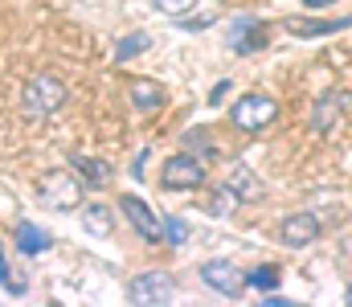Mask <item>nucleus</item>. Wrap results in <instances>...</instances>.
<instances>
[{
    "mask_svg": "<svg viewBox=\"0 0 352 307\" xmlns=\"http://www.w3.org/2000/svg\"><path fill=\"white\" fill-rule=\"evenodd\" d=\"M21 106H25V115H33V119H45V115H58L62 106H66V82L62 78H54V74H33L29 82H25V91H21Z\"/></svg>",
    "mask_w": 352,
    "mask_h": 307,
    "instance_id": "f257e3e1",
    "label": "nucleus"
},
{
    "mask_svg": "<svg viewBox=\"0 0 352 307\" xmlns=\"http://www.w3.org/2000/svg\"><path fill=\"white\" fill-rule=\"evenodd\" d=\"M37 197L45 209H58V213H70L82 205V181L66 168H50L37 177Z\"/></svg>",
    "mask_w": 352,
    "mask_h": 307,
    "instance_id": "f03ea898",
    "label": "nucleus"
},
{
    "mask_svg": "<svg viewBox=\"0 0 352 307\" xmlns=\"http://www.w3.org/2000/svg\"><path fill=\"white\" fill-rule=\"evenodd\" d=\"M176 295H180V287L168 271H144L127 283V299L135 307H168L176 304Z\"/></svg>",
    "mask_w": 352,
    "mask_h": 307,
    "instance_id": "7ed1b4c3",
    "label": "nucleus"
},
{
    "mask_svg": "<svg viewBox=\"0 0 352 307\" xmlns=\"http://www.w3.org/2000/svg\"><path fill=\"white\" fill-rule=\"evenodd\" d=\"M274 119H278V102L270 99V95H246V99L234 102V111H230V123L238 131H250V135L266 131Z\"/></svg>",
    "mask_w": 352,
    "mask_h": 307,
    "instance_id": "20e7f679",
    "label": "nucleus"
},
{
    "mask_svg": "<svg viewBox=\"0 0 352 307\" xmlns=\"http://www.w3.org/2000/svg\"><path fill=\"white\" fill-rule=\"evenodd\" d=\"M205 185V164L188 152H176L173 160H164L160 168V189L168 193H188V189H201Z\"/></svg>",
    "mask_w": 352,
    "mask_h": 307,
    "instance_id": "39448f33",
    "label": "nucleus"
},
{
    "mask_svg": "<svg viewBox=\"0 0 352 307\" xmlns=\"http://www.w3.org/2000/svg\"><path fill=\"white\" fill-rule=\"evenodd\" d=\"M201 283H205L209 291L226 295V299H242V291H246V271L234 266L230 258H213V262H201Z\"/></svg>",
    "mask_w": 352,
    "mask_h": 307,
    "instance_id": "423d86ee",
    "label": "nucleus"
},
{
    "mask_svg": "<svg viewBox=\"0 0 352 307\" xmlns=\"http://www.w3.org/2000/svg\"><path fill=\"white\" fill-rule=\"evenodd\" d=\"M320 234H324V217H320V213H291V217H283L278 229H274V238H278L287 250H303V246H311Z\"/></svg>",
    "mask_w": 352,
    "mask_h": 307,
    "instance_id": "0eeeda50",
    "label": "nucleus"
},
{
    "mask_svg": "<svg viewBox=\"0 0 352 307\" xmlns=\"http://www.w3.org/2000/svg\"><path fill=\"white\" fill-rule=\"evenodd\" d=\"M344 106H349V95H340V91L320 95L316 106H311V131L316 135H332L336 123H340V115H344Z\"/></svg>",
    "mask_w": 352,
    "mask_h": 307,
    "instance_id": "6e6552de",
    "label": "nucleus"
},
{
    "mask_svg": "<svg viewBox=\"0 0 352 307\" xmlns=\"http://www.w3.org/2000/svg\"><path fill=\"white\" fill-rule=\"evenodd\" d=\"M119 209H123V217L131 221V229L140 234V238H160V217L152 213V205L148 201H140V197H131V193H123L119 197Z\"/></svg>",
    "mask_w": 352,
    "mask_h": 307,
    "instance_id": "1a4fd4ad",
    "label": "nucleus"
},
{
    "mask_svg": "<svg viewBox=\"0 0 352 307\" xmlns=\"http://www.w3.org/2000/svg\"><path fill=\"white\" fill-rule=\"evenodd\" d=\"M226 185H230V193L238 197V205H258L266 197L263 177H258V172H250V168H242V164L234 168V177H230Z\"/></svg>",
    "mask_w": 352,
    "mask_h": 307,
    "instance_id": "9d476101",
    "label": "nucleus"
},
{
    "mask_svg": "<svg viewBox=\"0 0 352 307\" xmlns=\"http://www.w3.org/2000/svg\"><path fill=\"white\" fill-rule=\"evenodd\" d=\"M180 152L197 156L201 164H209V160H217V156H221L217 139H209V131H205V127H192V131H184V135H180Z\"/></svg>",
    "mask_w": 352,
    "mask_h": 307,
    "instance_id": "9b49d317",
    "label": "nucleus"
},
{
    "mask_svg": "<svg viewBox=\"0 0 352 307\" xmlns=\"http://www.w3.org/2000/svg\"><path fill=\"white\" fill-rule=\"evenodd\" d=\"M54 246V238L45 234V229H37L33 221H21L16 225V250L25 254V258H37V254H45Z\"/></svg>",
    "mask_w": 352,
    "mask_h": 307,
    "instance_id": "f8f14e48",
    "label": "nucleus"
},
{
    "mask_svg": "<svg viewBox=\"0 0 352 307\" xmlns=\"http://www.w3.org/2000/svg\"><path fill=\"white\" fill-rule=\"evenodd\" d=\"M295 37H328V33H336V29H349L352 25V16H340V21H283Z\"/></svg>",
    "mask_w": 352,
    "mask_h": 307,
    "instance_id": "ddd939ff",
    "label": "nucleus"
},
{
    "mask_svg": "<svg viewBox=\"0 0 352 307\" xmlns=\"http://www.w3.org/2000/svg\"><path fill=\"white\" fill-rule=\"evenodd\" d=\"M70 164H74L78 181H87L90 189H102V185L111 181V168H107L102 160H94V156H70Z\"/></svg>",
    "mask_w": 352,
    "mask_h": 307,
    "instance_id": "4468645a",
    "label": "nucleus"
},
{
    "mask_svg": "<svg viewBox=\"0 0 352 307\" xmlns=\"http://www.w3.org/2000/svg\"><path fill=\"white\" fill-rule=\"evenodd\" d=\"M131 102H135V111H160L164 106V87L148 82V78H135L131 82Z\"/></svg>",
    "mask_w": 352,
    "mask_h": 307,
    "instance_id": "2eb2a0df",
    "label": "nucleus"
},
{
    "mask_svg": "<svg viewBox=\"0 0 352 307\" xmlns=\"http://www.w3.org/2000/svg\"><path fill=\"white\" fill-rule=\"evenodd\" d=\"M82 225H87L94 238H107V234H111V209H102V205H87Z\"/></svg>",
    "mask_w": 352,
    "mask_h": 307,
    "instance_id": "dca6fc26",
    "label": "nucleus"
},
{
    "mask_svg": "<svg viewBox=\"0 0 352 307\" xmlns=\"http://www.w3.org/2000/svg\"><path fill=\"white\" fill-rule=\"evenodd\" d=\"M148 45H152V37H148V33H131V37H123V41H119V49H115V62L123 66V62H131L135 54H144Z\"/></svg>",
    "mask_w": 352,
    "mask_h": 307,
    "instance_id": "f3484780",
    "label": "nucleus"
},
{
    "mask_svg": "<svg viewBox=\"0 0 352 307\" xmlns=\"http://www.w3.org/2000/svg\"><path fill=\"white\" fill-rule=\"evenodd\" d=\"M283 279H278V271L274 266H254L250 275H246V287H254V291H274Z\"/></svg>",
    "mask_w": 352,
    "mask_h": 307,
    "instance_id": "a211bd4d",
    "label": "nucleus"
},
{
    "mask_svg": "<svg viewBox=\"0 0 352 307\" xmlns=\"http://www.w3.org/2000/svg\"><path fill=\"white\" fill-rule=\"evenodd\" d=\"M160 238H168L173 246H184V242H188V221H180V217H160Z\"/></svg>",
    "mask_w": 352,
    "mask_h": 307,
    "instance_id": "6ab92c4d",
    "label": "nucleus"
},
{
    "mask_svg": "<svg viewBox=\"0 0 352 307\" xmlns=\"http://www.w3.org/2000/svg\"><path fill=\"white\" fill-rule=\"evenodd\" d=\"M234 205H238V197L230 193V185H221V189H213L209 213H213V217H230V213H234Z\"/></svg>",
    "mask_w": 352,
    "mask_h": 307,
    "instance_id": "aec40b11",
    "label": "nucleus"
},
{
    "mask_svg": "<svg viewBox=\"0 0 352 307\" xmlns=\"http://www.w3.org/2000/svg\"><path fill=\"white\" fill-rule=\"evenodd\" d=\"M156 4V12H164V16H184L197 0H152Z\"/></svg>",
    "mask_w": 352,
    "mask_h": 307,
    "instance_id": "412c9836",
    "label": "nucleus"
},
{
    "mask_svg": "<svg viewBox=\"0 0 352 307\" xmlns=\"http://www.w3.org/2000/svg\"><path fill=\"white\" fill-rule=\"evenodd\" d=\"M144 164H148V148H144V152L135 156V164H131V177H135V181H144Z\"/></svg>",
    "mask_w": 352,
    "mask_h": 307,
    "instance_id": "4be33fe9",
    "label": "nucleus"
},
{
    "mask_svg": "<svg viewBox=\"0 0 352 307\" xmlns=\"http://www.w3.org/2000/svg\"><path fill=\"white\" fill-rule=\"evenodd\" d=\"M226 91H230V82H217V87H213V91H209V102H213V106H217V102H221V95H226Z\"/></svg>",
    "mask_w": 352,
    "mask_h": 307,
    "instance_id": "5701e85b",
    "label": "nucleus"
},
{
    "mask_svg": "<svg viewBox=\"0 0 352 307\" xmlns=\"http://www.w3.org/2000/svg\"><path fill=\"white\" fill-rule=\"evenodd\" d=\"M0 283H8V262H4V246H0Z\"/></svg>",
    "mask_w": 352,
    "mask_h": 307,
    "instance_id": "b1692460",
    "label": "nucleus"
},
{
    "mask_svg": "<svg viewBox=\"0 0 352 307\" xmlns=\"http://www.w3.org/2000/svg\"><path fill=\"white\" fill-rule=\"evenodd\" d=\"M307 8H328V4H336V0H303Z\"/></svg>",
    "mask_w": 352,
    "mask_h": 307,
    "instance_id": "393cba45",
    "label": "nucleus"
},
{
    "mask_svg": "<svg viewBox=\"0 0 352 307\" xmlns=\"http://www.w3.org/2000/svg\"><path fill=\"white\" fill-rule=\"evenodd\" d=\"M349 304H352V287H349Z\"/></svg>",
    "mask_w": 352,
    "mask_h": 307,
    "instance_id": "a878e982",
    "label": "nucleus"
}]
</instances>
